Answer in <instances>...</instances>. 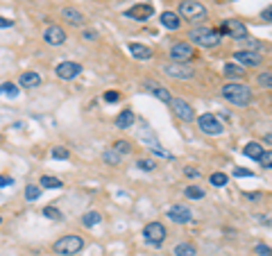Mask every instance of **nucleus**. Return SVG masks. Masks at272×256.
I'll list each match as a JSON object with an SVG mask.
<instances>
[{"instance_id":"nucleus-1","label":"nucleus","mask_w":272,"mask_h":256,"mask_svg":"<svg viewBox=\"0 0 272 256\" xmlns=\"http://www.w3.org/2000/svg\"><path fill=\"white\" fill-rule=\"evenodd\" d=\"M223 98L227 102L236 104V107H248L252 102V89H250L248 84H241V82H229L223 86Z\"/></svg>"},{"instance_id":"nucleus-2","label":"nucleus","mask_w":272,"mask_h":256,"mask_svg":"<svg viewBox=\"0 0 272 256\" xmlns=\"http://www.w3.org/2000/svg\"><path fill=\"white\" fill-rule=\"evenodd\" d=\"M191 45H200V48H216L220 43V32L213 27H193L188 32Z\"/></svg>"},{"instance_id":"nucleus-3","label":"nucleus","mask_w":272,"mask_h":256,"mask_svg":"<svg viewBox=\"0 0 272 256\" xmlns=\"http://www.w3.org/2000/svg\"><path fill=\"white\" fill-rule=\"evenodd\" d=\"M52 250L59 256H75L84 250V238L77 236V234H68V236H61L59 241H54Z\"/></svg>"},{"instance_id":"nucleus-4","label":"nucleus","mask_w":272,"mask_h":256,"mask_svg":"<svg viewBox=\"0 0 272 256\" xmlns=\"http://www.w3.org/2000/svg\"><path fill=\"white\" fill-rule=\"evenodd\" d=\"M207 16V7L198 0H182L179 2V18H188V20H198Z\"/></svg>"},{"instance_id":"nucleus-5","label":"nucleus","mask_w":272,"mask_h":256,"mask_svg":"<svg viewBox=\"0 0 272 256\" xmlns=\"http://www.w3.org/2000/svg\"><path fill=\"white\" fill-rule=\"evenodd\" d=\"M170 59H173V64H188V61L195 59V48L191 43H175L173 48H170Z\"/></svg>"},{"instance_id":"nucleus-6","label":"nucleus","mask_w":272,"mask_h":256,"mask_svg":"<svg viewBox=\"0 0 272 256\" xmlns=\"http://www.w3.org/2000/svg\"><path fill=\"white\" fill-rule=\"evenodd\" d=\"M143 238L148 245L159 247L163 241H166V227L161 222H150V225L143 227Z\"/></svg>"},{"instance_id":"nucleus-7","label":"nucleus","mask_w":272,"mask_h":256,"mask_svg":"<svg viewBox=\"0 0 272 256\" xmlns=\"http://www.w3.org/2000/svg\"><path fill=\"white\" fill-rule=\"evenodd\" d=\"M198 125L204 134H209V136H220V134L225 132L223 123H220L218 116H213V113H202V116L198 118Z\"/></svg>"},{"instance_id":"nucleus-8","label":"nucleus","mask_w":272,"mask_h":256,"mask_svg":"<svg viewBox=\"0 0 272 256\" xmlns=\"http://www.w3.org/2000/svg\"><path fill=\"white\" fill-rule=\"evenodd\" d=\"M168 104H170V109H173V113H175V116H177L179 120H184V123H193V120H195V109L191 107V104H188L186 100L173 98Z\"/></svg>"},{"instance_id":"nucleus-9","label":"nucleus","mask_w":272,"mask_h":256,"mask_svg":"<svg viewBox=\"0 0 272 256\" xmlns=\"http://www.w3.org/2000/svg\"><path fill=\"white\" fill-rule=\"evenodd\" d=\"M223 32H227L234 41H245L248 39V25L238 18H227L223 23Z\"/></svg>"},{"instance_id":"nucleus-10","label":"nucleus","mask_w":272,"mask_h":256,"mask_svg":"<svg viewBox=\"0 0 272 256\" xmlns=\"http://www.w3.org/2000/svg\"><path fill=\"white\" fill-rule=\"evenodd\" d=\"M161 70L168 75V77H175V79H191L195 75L193 68H188L186 64H166Z\"/></svg>"},{"instance_id":"nucleus-11","label":"nucleus","mask_w":272,"mask_h":256,"mask_svg":"<svg viewBox=\"0 0 272 256\" xmlns=\"http://www.w3.org/2000/svg\"><path fill=\"white\" fill-rule=\"evenodd\" d=\"M236 61H238V66H261L263 64V54L261 52H252V50H238L236 54Z\"/></svg>"},{"instance_id":"nucleus-12","label":"nucleus","mask_w":272,"mask_h":256,"mask_svg":"<svg viewBox=\"0 0 272 256\" xmlns=\"http://www.w3.org/2000/svg\"><path fill=\"white\" fill-rule=\"evenodd\" d=\"M168 218L173 222H177V225H186V222L193 220V213H191V209L186 204H175V207L168 209Z\"/></svg>"},{"instance_id":"nucleus-13","label":"nucleus","mask_w":272,"mask_h":256,"mask_svg":"<svg viewBox=\"0 0 272 256\" xmlns=\"http://www.w3.org/2000/svg\"><path fill=\"white\" fill-rule=\"evenodd\" d=\"M152 14H154V7L148 5V2H139V5L125 9V16H127V18H134V20H148Z\"/></svg>"},{"instance_id":"nucleus-14","label":"nucleus","mask_w":272,"mask_h":256,"mask_svg":"<svg viewBox=\"0 0 272 256\" xmlns=\"http://www.w3.org/2000/svg\"><path fill=\"white\" fill-rule=\"evenodd\" d=\"M54 73H57L59 79H75L82 73V66L75 64V61H61V64L54 68Z\"/></svg>"},{"instance_id":"nucleus-15","label":"nucleus","mask_w":272,"mask_h":256,"mask_svg":"<svg viewBox=\"0 0 272 256\" xmlns=\"http://www.w3.org/2000/svg\"><path fill=\"white\" fill-rule=\"evenodd\" d=\"M43 41L48 45H64L66 43V32L61 30L59 25H50L48 30L43 32Z\"/></svg>"},{"instance_id":"nucleus-16","label":"nucleus","mask_w":272,"mask_h":256,"mask_svg":"<svg viewBox=\"0 0 272 256\" xmlns=\"http://www.w3.org/2000/svg\"><path fill=\"white\" fill-rule=\"evenodd\" d=\"M143 86H145V89H148L157 100H161V102H170V100H173L170 91L166 89V86H161V84H157V82H145Z\"/></svg>"},{"instance_id":"nucleus-17","label":"nucleus","mask_w":272,"mask_h":256,"mask_svg":"<svg viewBox=\"0 0 272 256\" xmlns=\"http://www.w3.org/2000/svg\"><path fill=\"white\" fill-rule=\"evenodd\" d=\"M159 20H161V25L166 27V30H179L182 27V18H179L177 11H163L161 16H159Z\"/></svg>"},{"instance_id":"nucleus-18","label":"nucleus","mask_w":272,"mask_h":256,"mask_svg":"<svg viewBox=\"0 0 272 256\" xmlns=\"http://www.w3.org/2000/svg\"><path fill=\"white\" fill-rule=\"evenodd\" d=\"M61 18L68 20L70 25H84V20H86L84 14L79 9H75V7H64V9H61Z\"/></svg>"},{"instance_id":"nucleus-19","label":"nucleus","mask_w":272,"mask_h":256,"mask_svg":"<svg viewBox=\"0 0 272 256\" xmlns=\"http://www.w3.org/2000/svg\"><path fill=\"white\" fill-rule=\"evenodd\" d=\"M134 123H136V116H134L132 109H123V111L118 113V118H116V127L118 129H127V127H132Z\"/></svg>"},{"instance_id":"nucleus-20","label":"nucleus","mask_w":272,"mask_h":256,"mask_svg":"<svg viewBox=\"0 0 272 256\" xmlns=\"http://www.w3.org/2000/svg\"><path fill=\"white\" fill-rule=\"evenodd\" d=\"M18 82H20V86H23V89H36V86L41 84V75L34 73V70H27V73L20 75Z\"/></svg>"},{"instance_id":"nucleus-21","label":"nucleus","mask_w":272,"mask_h":256,"mask_svg":"<svg viewBox=\"0 0 272 256\" xmlns=\"http://www.w3.org/2000/svg\"><path fill=\"white\" fill-rule=\"evenodd\" d=\"M127 48H129V52H132L136 59H141V61H148L150 57H152V50H150L148 45H143V43H129Z\"/></svg>"},{"instance_id":"nucleus-22","label":"nucleus","mask_w":272,"mask_h":256,"mask_svg":"<svg viewBox=\"0 0 272 256\" xmlns=\"http://www.w3.org/2000/svg\"><path fill=\"white\" fill-rule=\"evenodd\" d=\"M173 254L175 256H198V247L193 243H179L173 250Z\"/></svg>"},{"instance_id":"nucleus-23","label":"nucleus","mask_w":272,"mask_h":256,"mask_svg":"<svg viewBox=\"0 0 272 256\" xmlns=\"http://www.w3.org/2000/svg\"><path fill=\"white\" fill-rule=\"evenodd\" d=\"M243 154H245L248 159H257L259 161V157L263 154V145H259V143H254L252 141V143H248L245 148H243Z\"/></svg>"},{"instance_id":"nucleus-24","label":"nucleus","mask_w":272,"mask_h":256,"mask_svg":"<svg viewBox=\"0 0 272 256\" xmlns=\"http://www.w3.org/2000/svg\"><path fill=\"white\" fill-rule=\"evenodd\" d=\"M100 220H102V216H100L98 211H89L82 216V225H84L86 229H93L95 225H100Z\"/></svg>"},{"instance_id":"nucleus-25","label":"nucleus","mask_w":272,"mask_h":256,"mask_svg":"<svg viewBox=\"0 0 272 256\" xmlns=\"http://www.w3.org/2000/svg\"><path fill=\"white\" fill-rule=\"evenodd\" d=\"M225 75L232 79H241V77H245V68L238 64H227L225 66Z\"/></svg>"},{"instance_id":"nucleus-26","label":"nucleus","mask_w":272,"mask_h":256,"mask_svg":"<svg viewBox=\"0 0 272 256\" xmlns=\"http://www.w3.org/2000/svg\"><path fill=\"white\" fill-rule=\"evenodd\" d=\"M39 184L43 188H61V186H64V182H61L59 177H50V175H43Z\"/></svg>"},{"instance_id":"nucleus-27","label":"nucleus","mask_w":272,"mask_h":256,"mask_svg":"<svg viewBox=\"0 0 272 256\" xmlns=\"http://www.w3.org/2000/svg\"><path fill=\"white\" fill-rule=\"evenodd\" d=\"M0 93L7 95V98H16L18 95V86L14 82H2L0 84Z\"/></svg>"},{"instance_id":"nucleus-28","label":"nucleus","mask_w":272,"mask_h":256,"mask_svg":"<svg viewBox=\"0 0 272 256\" xmlns=\"http://www.w3.org/2000/svg\"><path fill=\"white\" fill-rule=\"evenodd\" d=\"M120 154L116 152V150H107V152H102V161L109 163V166H120Z\"/></svg>"},{"instance_id":"nucleus-29","label":"nucleus","mask_w":272,"mask_h":256,"mask_svg":"<svg viewBox=\"0 0 272 256\" xmlns=\"http://www.w3.org/2000/svg\"><path fill=\"white\" fill-rule=\"evenodd\" d=\"M184 195H186L188 200H202V197H204V188H200V186H188L186 191H184Z\"/></svg>"},{"instance_id":"nucleus-30","label":"nucleus","mask_w":272,"mask_h":256,"mask_svg":"<svg viewBox=\"0 0 272 256\" xmlns=\"http://www.w3.org/2000/svg\"><path fill=\"white\" fill-rule=\"evenodd\" d=\"M111 150H116V152L123 157V154H129V152H132V143H129V141H116Z\"/></svg>"},{"instance_id":"nucleus-31","label":"nucleus","mask_w":272,"mask_h":256,"mask_svg":"<svg viewBox=\"0 0 272 256\" xmlns=\"http://www.w3.org/2000/svg\"><path fill=\"white\" fill-rule=\"evenodd\" d=\"M209 182H211L216 188H223V186H227V175L225 173H213Z\"/></svg>"},{"instance_id":"nucleus-32","label":"nucleus","mask_w":272,"mask_h":256,"mask_svg":"<svg viewBox=\"0 0 272 256\" xmlns=\"http://www.w3.org/2000/svg\"><path fill=\"white\" fill-rule=\"evenodd\" d=\"M257 82H259V86H263V89H270V86H272V73H270V70L261 73L257 77Z\"/></svg>"},{"instance_id":"nucleus-33","label":"nucleus","mask_w":272,"mask_h":256,"mask_svg":"<svg viewBox=\"0 0 272 256\" xmlns=\"http://www.w3.org/2000/svg\"><path fill=\"white\" fill-rule=\"evenodd\" d=\"M136 166H139L141 170H145V173H152L154 168H157V161H152V159H139Z\"/></svg>"},{"instance_id":"nucleus-34","label":"nucleus","mask_w":272,"mask_h":256,"mask_svg":"<svg viewBox=\"0 0 272 256\" xmlns=\"http://www.w3.org/2000/svg\"><path fill=\"white\" fill-rule=\"evenodd\" d=\"M39 195H41V188L39 186H27V188H25V197H27L30 202L39 200Z\"/></svg>"},{"instance_id":"nucleus-35","label":"nucleus","mask_w":272,"mask_h":256,"mask_svg":"<svg viewBox=\"0 0 272 256\" xmlns=\"http://www.w3.org/2000/svg\"><path fill=\"white\" fill-rule=\"evenodd\" d=\"M150 152L152 154H159V157H163V159H173V154L168 152V150H163L159 143H154V145H150Z\"/></svg>"},{"instance_id":"nucleus-36","label":"nucleus","mask_w":272,"mask_h":256,"mask_svg":"<svg viewBox=\"0 0 272 256\" xmlns=\"http://www.w3.org/2000/svg\"><path fill=\"white\" fill-rule=\"evenodd\" d=\"M43 216L50 218V220H61V211H59V209H54V207H45Z\"/></svg>"},{"instance_id":"nucleus-37","label":"nucleus","mask_w":272,"mask_h":256,"mask_svg":"<svg viewBox=\"0 0 272 256\" xmlns=\"http://www.w3.org/2000/svg\"><path fill=\"white\" fill-rule=\"evenodd\" d=\"M259 161H261L263 168H272V152L270 150H263V154L259 157Z\"/></svg>"},{"instance_id":"nucleus-38","label":"nucleus","mask_w":272,"mask_h":256,"mask_svg":"<svg viewBox=\"0 0 272 256\" xmlns=\"http://www.w3.org/2000/svg\"><path fill=\"white\" fill-rule=\"evenodd\" d=\"M245 50H252V52H259V50H263V45L259 43V41H254V39H245Z\"/></svg>"},{"instance_id":"nucleus-39","label":"nucleus","mask_w":272,"mask_h":256,"mask_svg":"<svg viewBox=\"0 0 272 256\" xmlns=\"http://www.w3.org/2000/svg\"><path fill=\"white\" fill-rule=\"evenodd\" d=\"M118 100H120V93H118V91L111 89V91H107V93H104V102L114 104V102H118Z\"/></svg>"},{"instance_id":"nucleus-40","label":"nucleus","mask_w":272,"mask_h":256,"mask_svg":"<svg viewBox=\"0 0 272 256\" xmlns=\"http://www.w3.org/2000/svg\"><path fill=\"white\" fill-rule=\"evenodd\" d=\"M68 150L66 148H61V145H57V148H52V157L54 159H68Z\"/></svg>"},{"instance_id":"nucleus-41","label":"nucleus","mask_w":272,"mask_h":256,"mask_svg":"<svg viewBox=\"0 0 272 256\" xmlns=\"http://www.w3.org/2000/svg\"><path fill=\"white\" fill-rule=\"evenodd\" d=\"M234 175L236 177H252V170H248V168H234Z\"/></svg>"},{"instance_id":"nucleus-42","label":"nucleus","mask_w":272,"mask_h":256,"mask_svg":"<svg viewBox=\"0 0 272 256\" xmlns=\"http://www.w3.org/2000/svg\"><path fill=\"white\" fill-rule=\"evenodd\" d=\"M14 25V20L5 18V16H0V30H7V27H11Z\"/></svg>"},{"instance_id":"nucleus-43","label":"nucleus","mask_w":272,"mask_h":256,"mask_svg":"<svg viewBox=\"0 0 272 256\" xmlns=\"http://www.w3.org/2000/svg\"><path fill=\"white\" fill-rule=\"evenodd\" d=\"M257 254L259 256H270V247L268 245H257Z\"/></svg>"},{"instance_id":"nucleus-44","label":"nucleus","mask_w":272,"mask_h":256,"mask_svg":"<svg viewBox=\"0 0 272 256\" xmlns=\"http://www.w3.org/2000/svg\"><path fill=\"white\" fill-rule=\"evenodd\" d=\"M82 36H84L86 41H95V39H98V34H95L93 30H84V32H82Z\"/></svg>"},{"instance_id":"nucleus-45","label":"nucleus","mask_w":272,"mask_h":256,"mask_svg":"<svg viewBox=\"0 0 272 256\" xmlns=\"http://www.w3.org/2000/svg\"><path fill=\"white\" fill-rule=\"evenodd\" d=\"M184 175H186V177H200V173L195 170V168H186V170H184Z\"/></svg>"},{"instance_id":"nucleus-46","label":"nucleus","mask_w":272,"mask_h":256,"mask_svg":"<svg viewBox=\"0 0 272 256\" xmlns=\"http://www.w3.org/2000/svg\"><path fill=\"white\" fill-rule=\"evenodd\" d=\"M11 184V177H5V175H0V186H9Z\"/></svg>"},{"instance_id":"nucleus-47","label":"nucleus","mask_w":272,"mask_h":256,"mask_svg":"<svg viewBox=\"0 0 272 256\" xmlns=\"http://www.w3.org/2000/svg\"><path fill=\"white\" fill-rule=\"evenodd\" d=\"M270 16H272V7H266V11H263V18H266V23H270Z\"/></svg>"},{"instance_id":"nucleus-48","label":"nucleus","mask_w":272,"mask_h":256,"mask_svg":"<svg viewBox=\"0 0 272 256\" xmlns=\"http://www.w3.org/2000/svg\"><path fill=\"white\" fill-rule=\"evenodd\" d=\"M0 143H2V136H0Z\"/></svg>"},{"instance_id":"nucleus-49","label":"nucleus","mask_w":272,"mask_h":256,"mask_svg":"<svg viewBox=\"0 0 272 256\" xmlns=\"http://www.w3.org/2000/svg\"><path fill=\"white\" fill-rule=\"evenodd\" d=\"M0 225H2V218H0Z\"/></svg>"}]
</instances>
